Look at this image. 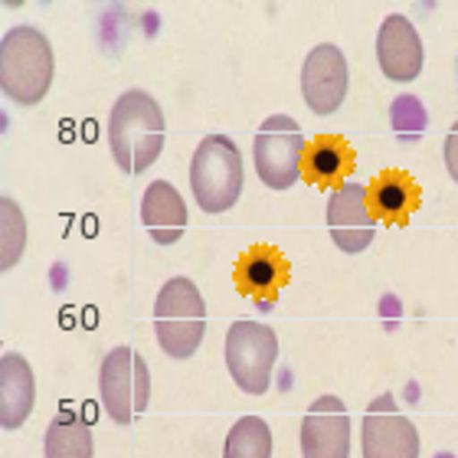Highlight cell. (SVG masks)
I'll return each mask as SVG.
<instances>
[{
  "mask_svg": "<svg viewBox=\"0 0 458 458\" xmlns=\"http://www.w3.org/2000/svg\"><path fill=\"white\" fill-rule=\"evenodd\" d=\"M164 112L144 89H128L108 114V148L124 174H144L164 151Z\"/></svg>",
  "mask_w": 458,
  "mask_h": 458,
  "instance_id": "obj_1",
  "label": "cell"
},
{
  "mask_svg": "<svg viewBox=\"0 0 458 458\" xmlns=\"http://www.w3.org/2000/svg\"><path fill=\"white\" fill-rule=\"evenodd\" d=\"M56 56L37 27H13L0 39V92L17 106H39L53 86Z\"/></svg>",
  "mask_w": 458,
  "mask_h": 458,
  "instance_id": "obj_2",
  "label": "cell"
},
{
  "mask_svg": "<svg viewBox=\"0 0 458 458\" xmlns=\"http://www.w3.org/2000/svg\"><path fill=\"white\" fill-rule=\"evenodd\" d=\"M154 335L161 351L174 360H187L197 353L207 335V301L191 278L164 282L154 301Z\"/></svg>",
  "mask_w": 458,
  "mask_h": 458,
  "instance_id": "obj_3",
  "label": "cell"
},
{
  "mask_svg": "<svg viewBox=\"0 0 458 458\" xmlns=\"http://www.w3.org/2000/svg\"><path fill=\"white\" fill-rule=\"evenodd\" d=\"M191 191L203 213H226L242 197V154L226 134H207L191 161Z\"/></svg>",
  "mask_w": 458,
  "mask_h": 458,
  "instance_id": "obj_4",
  "label": "cell"
},
{
  "mask_svg": "<svg viewBox=\"0 0 458 458\" xmlns=\"http://www.w3.org/2000/svg\"><path fill=\"white\" fill-rule=\"evenodd\" d=\"M278 363V337L262 321L239 318L226 331V370L249 396H262L272 386Z\"/></svg>",
  "mask_w": 458,
  "mask_h": 458,
  "instance_id": "obj_5",
  "label": "cell"
},
{
  "mask_svg": "<svg viewBox=\"0 0 458 458\" xmlns=\"http://www.w3.org/2000/svg\"><path fill=\"white\" fill-rule=\"evenodd\" d=\"M98 390L108 420L118 426H131L151 403V370L134 347H114L102 360Z\"/></svg>",
  "mask_w": 458,
  "mask_h": 458,
  "instance_id": "obj_6",
  "label": "cell"
},
{
  "mask_svg": "<svg viewBox=\"0 0 458 458\" xmlns=\"http://www.w3.org/2000/svg\"><path fill=\"white\" fill-rule=\"evenodd\" d=\"M308 144L301 138V124L288 114H268L259 124L252 161H256L259 181L268 191H288L301 177V161H305Z\"/></svg>",
  "mask_w": 458,
  "mask_h": 458,
  "instance_id": "obj_7",
  "label": "cell"
},
{
  "mask_svg": "<svg viewBox=\"0 0 458 458\" xmlns=\"http://www.w3.org/2000/svg\"><path fill=\"white\" fill-rule=\"evenodd\" d=\"M363 458H420V432L396 406L393 393H380L367 406L360 426Z\"/></svg>",
  "mask_w": 458,
  "mask_h": 458,
  "instance_id": "obj_8",
  "label": "cell"
},
{
  "mask_svg": "<svg viewBox=\"0 0 458 458\" xmlns=\"http://www.w3.org/2000/svg\"><path fill=\"white\" fill-rule=\"evenodd\" d=\"M325 220L335 246L347 256L363 252L377 236V216L370 210V193L363 183L344 181L337 191H331Z\"/></svg>",
  "mask_w": 458,
  "mask_h": 458,
  "instance_id": "obj_9",
  "label": "cell"
},
{
  "mask_svg": "<svg viewBox=\"0 0 458 458\" xmlns=\"http://www.w3.org/2000/svg\"><path fill=\"white\" fill-rule=\"evenodd\" d=\"M301 458H351V412L337 396H318L301 420Z\"/></svg>",
  "mask_w": 458,
  "mask_h": 458,
  "instance_id": "obj_10",
  "label": "cell"
},
{
  "mask_svg": "<svg viewBox=\"0 0 458 458\" xmlns=\"http://www.w3.org/2000/svg\"><path fill=\"white\" fill-rule=\"evenodd\" d=\"M301 92L315 114H331L347 96V59L335 43H321L308 53L301 66Z\"/></svg>",
  "mask_w": 458,
  "mask_h": 458,
  "instance_id": "obj_11",
  "label": "cell"
},
{
  "mask_svg": "<svg viewBox=\"0 0 458 458\" xmlns=\"http://www.w3.org/2000/svg\"><path fill=\"white\" fill-rule=\"evenodd\" d=\"M377 59L390 82H412L422 72V39L403 13H390L380 23Z\"/></svg>",
  "mask_w": 458,
  "mask_h": 458,
  "instance_id": "obj_12",
  "label": "cell"
},
{
  "mask_svg": "<svg viewBox=\"0 0 458 458\" xmlns=\"http://www.w3.org/2000/svg\"><path fill=\"white\" fill-rule=\"evenodd\" d=\"M288 276H292L288 259L272 246H256L249 249V252H242L236 259V272H233L239 292L256 298L262 308H272V301L278 298Z\"/></svg>",
  "mask_w": 458,
  "mask_h": 458,
  "instance_id": "obj_13",
  "label": "cell"
},
{
  "mask_svg": "<svg viewBox=\"0 0 458 458\" xmlns=\"http://www.w3.org/2000/svg\"><path fill=\"white\" fill-rule=\"evenodd\" d=\"M37 406V377L27 357L7 351L0 357V426L4 432L20 429Z\"/></svg>",
  "mask_w": 458,
  "mask_h": 458,
  "instance_id": "obj_14",
  "label": "cell"
},
{
  "mask_svg": "<svg viewBox=\"0 0 458 458\" xmlns=\"http://www.w3.org/2000/svg\"><path fill=\"white\" fill-rule=\"evenodd\" d=\"M141 223L148 236L157 246H174L181 242L187 229V203L177 193V187L167 181H154L141 197Z\"/></svg>",
  "mask_w": 458,
  "mask_h": 458,
  "instance_id": "obj_15",
  "label": "cell"
},
{
  "mask_svg": "<svg viewBox=\"0 0 458 458\" xmlns=\"http://www.w3.org/2000/svg\"><path fill=\"white\" fill-rule=\"evenodd\" d=\"M370 193V210L377 220H386L393 226H406L410 216L420 210L422 191L406 171H383L377 181L367 187Z\"/></svg>",
  "mask_w": 458,
  "mask_h": 458,
  "instance_id": "obj_16",
  "label": "cell"
},
{
  "mask_svg": "<svg viewBox=\"0 0 458 458\" xmlns=\"http://www.w3.org/2000/svg\"><path fill=\"white\" fill-rule=\"evenodd\" d=\"M353 171V151L351 144L337 134H318L308 144L305 161H301V177L315 187H341L344 177Z\"/></svg>",
  "mask_w": 458,
  "mask_h": 458,
  "instance_id": "obj_17",
  "label": "cell"
},
{
  "mask_svg": "<svg viewBox=\"0 0 458 458\" xmlns=\"http://www.w3.org/2000/svg\"><path fill=\"white\" fill-rule=\"evenodd\" d=\"M43 452H47V458H96L92 426L86 416L63 403V410L47 426Z\"/></svg>",
  "mask_w": 458,
  "mask_h": 458,
  "instance_id": "obj_18",
  "label": "cell"
},
{
  "mask_svg": "<svg viewBox=\"0 0 458 458\" xmlns=\"http://www.w3.org/2000/svg\"><path fill=\"white\" fill-rule=\"evenodd\" d=\"M223 458H272V429L259 416H242L229 429Z\"/></svg>",
  "mask_w": 458,
  "mask_h": 458,
  "instance_id": "obj_19",
  "label": "cell"
},
{
  "mask_svg": "<svg viewBox=\"0 0 458 458\" xmlns=\"http://www.w3.org/2000/svg\"><path fill=\"white\" fill-rule=\"evenodd\" d=\"M27 246V220L13 197H0V268L10 272Z\"/></svg>",
  "mask_w": 458,
  "mask_h": 458,
  "instance_id": "obj_20",
  "label": "cell"
},
{
  "mask_svg": "<svg viewBox=\"0 0 458 458\" xmlns=\"http://www.w3.org/2000/svg\"><path fill=\"white\" fill-rule=\"evenodd\" d=\"M390 124H393V134H396L403 144H420L426 128H429V112H426V106H422L416 96L403 92V96L393 98Z\"/></svg>",
  "mask_w": 458,
  "mask_h": 458,
  "instance_id": "obj_21",
  "label": "cell"
},
{
  "mask_svg": "<svg viewBox=\"0 0 458 458\" xmlns=\"http://www.w3.org/2000/svg\"><path fill=\"white\" fill-rule=\"evenodd\" d=\"M445 167H449L452 181L458 183V122L445 134Z\"/></svg>",
  "mask_w": 458,
  "mask_h": 458,
  "instance_id": "obj_22",
  "label": "cell"
},
{
  "mask_svg": "<svg viewBox=\"0 0 458 458\" xmlns=\"http://www.w3.org/2000/svg\"><path fill=\"white\" fill-rule=\"evenodd\" d=\"M436 458H455V455H452V452H439Z\"/></svg>",
  "mask_w": 458,
  "mask_h": 458,
  "instance_id": "obj_23",
  "label": "cell"
},
{
  "mask_svg": "<svg viewBox=\"0 0 458 458\" xmlns=\"http://www.w3.org/2000/svg\"><path fill=\"white\" fill-rule=\"evenodd\" d=\"M455 66H458V63H455Z\"/></svg>",
  "mask_w": 458,
  "mask_h": 458,
  "instance_id": "obj_24",
  "label": "cell"
}]
</instances>
